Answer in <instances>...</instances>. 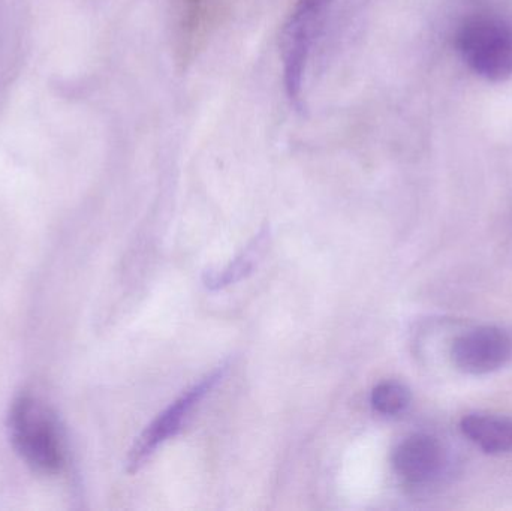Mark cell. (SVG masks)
Listing matches in <instances>:
<instances>
[{
  "instance_id": "ba28073f",
  "label": "cell",
  "mask_w": 512,
  "mask_h": 511,
  "mask_svg": "<svg viewBox=\"0 0 512 511\" xmlns=\"http://www.w3.org/2000/svg\"><path fill=\"white\" fill-rule=\"evenodd\" d=\"M267 231L259 234L251 246L240 255L239 258L234 260V263L228 264L225 269L210 270L204 275V282L210 290H219V288L228 287L234 282L242 281L246 276L251 275L252 270L255 269L258 258H261L262 252L267 248Z\"/></svg>"
},
{
  "instance_id": "6da1fadb",
  "label": "cell",
  "mask_w": 512,
  "mask_h": 511,
  "mask_svg": "<svg viewBox=\"0 0 512 511\" xmlns=\"http://www.w3.org/2000/svg\"><path fill=\"white\" fill-rule=\"evenodd\" d=\"M12 447L27 467L41 476H56L65 465V441L56 414L32 395L12 402L8 416Z\"/></svg>"
},
{
  "instance_id": "9c48e42d",
  "label": "cell",
  "mask_w": 512,
  "mask_h": 511,
  "mask_svg": "<svg viewBox=\"0 0 512 511\" xmlns=\"http://www.w3.org/2000/svg\"><path fill=\"white\" fill-rule=\"evenodd\" d=\"M370 402L373 410L381 416H399L408 408L411 392L405 384L385 381L373 389Z\"/></svg>"
},
{
  "instance_id": "52a82bcc",
  "label": "cell",
  "mask_w": 512,
  "mask_h": 511,
  "mask_svg": "<svg viewBox=\"0 0 512 511\" xmlns=\"http://www.w3.org/2000/svg\"><path fill=\"white\" fill-rule=\"evenodd\" d=\"M463 434L483 452H512V419L492 414H469L460 422Z\"/></svg>"
},
{
  "instance_id": "277c9868",
  "label": "cell",
  "mask_w": 512,
  "mask_h": 511,
  "mask_svg": "<svg viewBox=\"0 0 512 511\" xmlns=\"http://www.w3.org/2000/svg\"><path fill=\"white\" fill-rule=\"evenodd\" d=\"M224 366L213 374L195 384L188 392L183 393L177 401H174L164 413L159 414L146 431L137 438L134 447L129 452L126 467L128 473H137L144 462L155 453L159 446L170 440L182 429L183 423L191 416L192 411L200 405V402L215 389L216 384L224 377Z\"/></svg>"
},
{
  "instance_id": "8992f818",
  "label": "cell",
  "mask_w": 512,
  "mask_h": 511,
  "mask_svg": "<svg viewBox=\"0 0 512 511\" xmlns=\"http://www.w3.org/2000/svg\"><path fill=\"white\" fill-rule=\"evenodd\" d=\"M444 459V449L436 438L417 434L405 438L396 447L393 467L408 485H424L441 473Z\"/></svg>"
},
{
  "instance_id": "7a4b0ae2",
  "label": "cell",
  "mask_w": 512,
  "mask_h": 511,
  "mask_svg": "<svg viewBox=\"0 0 512 511\" xmlns=\"http://www.w3.org/2000/svg\"><path fill=\"white\" fill-rule=\"evenodd\" d=\"M462 62L492 83L512 78V14L484 11L466 18L456 32Z\"/></svg>"
},
{
  "instance_id": "5b68a950",
  "label": "cell",
  "mask_w": 512,
  "mask_h": 511,
  "mask_svg": "<svg viewBox=\"0 0 512 511\" xmlns=\"http://www.w3.org/2000/svg\"><path fill=\"white\" fill-rule=\"evenodd\" d=\"M512 356V341L498 327H478L454 341L451 359L459 371L486 375L507 365Z\"/></svg>"
},
{
  "instance_id": "3957f363",
  "label": "cell",
  "mask_w": 512,
  "mask_h": 511,
  "mask_svg": "<svg viewBox=\"0 0 512 511\" xmlns=\"http://www.w3.org/2000/svg\"><path fill=\"white\" fill-rule=\"evenodd\" d=\"M336 0H298L280 39L286 93L295 105L303 96L304 78L318 42L333 17Z\"/></svg>"
}]
</instances>
